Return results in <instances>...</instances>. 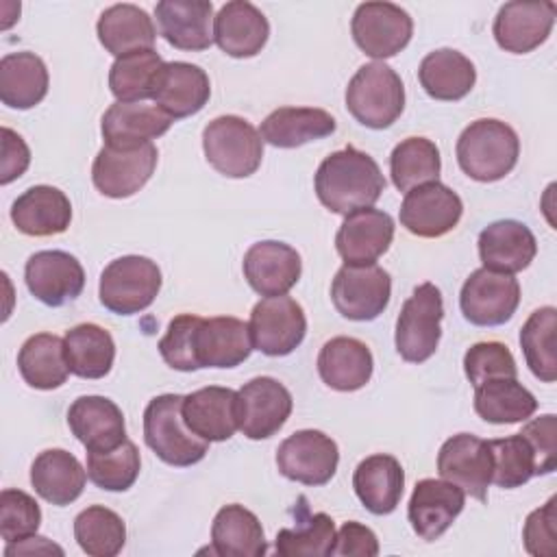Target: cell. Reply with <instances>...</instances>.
I'll return each instance as SVG.
<instances>
[{
    "label": "cell",
    "instance_id": "29",
    "mask_svg": "<svg viewBox=\"0 0 557 557\" xmlns=\"http://www.w3.org/2000/svg\"><path fill=\"white\" fill-rule=\"evenodd\" d=\"M270 37L268 17L246 0L226 2L213 20V39L222 52L248 59L261 52Z\"/></svg>",
    "mask_w": 557,
    "mask_h": 557
},
{
    "label": "cell",
    "instance_id": "34",
    "mask_svg": "<svg viewBox=\"0 0 557 557\" xmlns=\"http://www.w3.org/2000/svg\"><path fill=\"white\" fill-rule=\"evenodd\" d=\"M335 117L318 107H278L259 128L263 141L276 148H298L302 144L333 135Z\"/></svg>",
    "mask_w": 557,
    "mask_h": 557
},
{
    "label": "cell",
    "instance_id": "52",
    "mask_svg": "<svg viewBox=\"0 0 557 557\" xmlns=\"http://www.w3.org/2000/svg\"><path fill=\"white\" fill-rule=\"evenodd\" d=\"M522 540L529 555L553 557L557 553V496L527 516Z\"/></svg>",
    "mask_w": 557,
    "mask_h": 557
},
{
    "label": "cell",
    "instance_id": "3",
    "mask_svg": "<svg viewBox=\"0 0 557 557\" xmlns=\"http://www.w3.org/2000/svg\"><path fill=\"white\" fill-rule=\"evenodd\" d=\"M183 396H154L144 409V440L168 466L187 468L205 459L209 442L191 433L183 420Z\"/></svg>",
    "mask_w": 557,
    "mask_h": 557
},
{
    "label": "cell",
    "instance_id": "43",
    "mask_svg": "<svg viewBox=\"0 0 557 557\" xmlns=\"http://www.w3.org/2000/svg\"><path fill=\"white\" fill-rule=\"evenodd\" d=\"M163 59L152 50L117 57L109 70V89L120 102H146L154 94Z\"/></svg>",
    "mask_w": 557,
    "mask_h": 557
},
{
    "label": "cell",
    "instance_id": "21",
    "mask_svg": "<svg viewBox=\"0 0 557 557\" xmlns=\"http://www.w3.org/2000/svg\"><path fill=\"white\" fill-rule=\"evenodd\" d=\"M394 239V220L381 209H359L344 215L335 248L346 265H370L387 252Z\"/></svg>",
    "mask_w": 557,
    "mask_h": 557
},
{
    "label": "cell",
    "instance_id": "36",
    "mask_svg": "<svg viewBox=\"0 0 557 557\" xmlns=\"http://www.w3.org/2000/svg\"><path fill=\"white\" fill-rule=\"evenodd\" d=\"M211 553L222 557H261L268 542L259 518L244 505H224L211 524Z\"/></svg>",
    "mask_w": 557,
    "mask_h": 557
},
{
    "label": "cell",
    "instance_id": "54",
    "mask_svg": "<svg viewBox=\"0 0 557 557\" xmlns=\"http://www.w3.org/2000/svg\"><path fill=\"white\" fill-rule=\"evenodd\" d=\"M331 555L335 557H374L379 555V540L372 529L361 522H344L339 533H335V544Z\"/></svg>",
    "mask_w": 557,
    "mask_h": 557
},
{
    "label": "cell",
    "instance_id": "30",
    "mask_svg": "<svg viewBox=\"0 0 557 557\" xmlns=\"http://www.w3.org/2000/svg\"><path fill=\"white\" fill-rule=\"evenodd\" d=\"M11 220L24 235L50 237L67 231L72 205L59 187L33 185L13 200Z\"/></svg>",
    "mask_w": 557,
    "mask_h": 557
},
{
    "label": "cell",
    "instance_id": "45",
    "mask_svg": "<svg viewBox=\"0 0 557 557\" xmlns=\"http://www.w3.org/2000/svg\"><path fill=\"white\" fill-rule=\"evenodd\" d=\"M74 537L89 557H115L126 542L124 520L102 505H91L74 518Z\"/></svg>",
    "mask_w": 557,
    "mask_h": 557
},
{
    "label": "cell",
    "instance_id": "23",
    "mask_svg": "<svg viewBox=\"0 0 557 557\" xmlns=\"http://www.w3.org/2000/svg\"><path fill=\"white\" fill-rule=\"evenodd\" d=\"M198 368H235L252 352L250 329L233 315L200 318L194 337Z\"/></svg>",
    "mask_w": 557,
    "mask_h": 557
},
{
    "label": "cell",
    "instance_id": "2",
    "mask_svg": "<svg viewBox=\"0 0 557 557\" xmlns=\"http://www.w3.org/2000/svg\"><path fill=\"white\" fill-rule=\"evenodd\" d=\"M455 152L463 174L479 183H494L516 168L520 139L509 124L496 117H481L461 131Z\"/></svg>",
    "mask_w": 557,
    "mask_h": 557
},
{
    "label": "cell",
    "instance_id": "37",
    "mask_svg": "<svg viewBox=\"0 0 557 557\" xmlns=\"http://www.w3.org/2000/svg\"><path fill=\"white\" fill-rule=\"evenodd\" d=\"M418 81L431 98L455 102L472 91L476 83V70L474 63L459 50L440 48L422 59L418 67Z\"/></svg>",
    "mask_w": 557,
    "mask_h": 557
},
{
    "label": "cell",
    "instance_id": "5",
    "mask_svg": "<svg viewBox=\"0 0 557 557\" xmlns=\"http://www.w3.org/2000/svg\"><path fill=\"white\" fill-rule=\"evenodd\" d=\"M202 150L215 172L228 178H246L261 165L263 139L248 120L220 115L205 126Z\"/></svg>",
    "mask_w": 557,
    "mask_h": 557
},
{
    "label": "cell",
    "instance_id": "31",
    "mask_svg": "<svg viewBox=\"0 0 557 557\" xmlns=\"http://www.w3.org/2000/svg\"><path fill=\"white\" fill-rule=\"evenodd\" d=\"M352 487L370 513L387 516L403 498L405 470L396 457L376 453L359 461L352 472Z\"/></svg>",
    "mask_w": 557,
    "mask_h": 557
},
{
    "label": "cell",
    "instance_id": "40",
    "mask_svg": "<svg viewBox=\"0 0 557 557\" xmlns=\"http://www.w3.org/2000/svg\"><path fill=\"white\" fill-rule=\"evenodd\" d=\"M63 344L72 374L81 379H102L111 372L115 342L107 329L94 322L76 324L65 333Z\"/></svg>",
    "mask_w": 557,
    "mask_h": 557
},
{
    "label": "cell",
    "instance_id": "10",
    "mask_svg": "<svg viewBox=\"0 0 557 557\" xmlns=\"http://www.w3.org/2000/svg\"><path fill=\"white\" fill-rule=\"evenodd\" d=\"M252 348L268 357H285L294 352L307 333V318L289 296H270L259 300L250 311Z\"/></svg>",
    "mask_w": 557,
    "mask_h": 557
},
{
    "label": "cell",
    "instance_id": "11",
    "mask_svg": "<svg viewBox=\"0 0 557 557\" xmlns=\"http://www.w3.org/2000/svg\"><path fill=\"white\" fill-rule=\"evenodd\" d=\"M339 463V448L335 440L318 429H302L278 444V472L302 485H324L333 479Z\"/></svg>",
    "mask_w": 557,
    "mask_h": 557
},
{
    "label": "cell",
    "instance_id": "47",
    "mask_svg": "<svg viewBox=\"0 0 557 557\" xmlns=\"http://www.w3.org/2000/svg\"><path fill=\"white\" fill-rule=\"evenodd\" d=\"M139 468V450L128 437L111 450H87V476L100 490L126 492L137 481Z\"/></svg>",
    "mask_w": 557,
    "mask_h": 557
},
{
    "label": "cell",
    "instance_id": "15",
    "mask_svg": "<svg viewBox=\"0 0 557 557\" xmlns=\"http://www.w3.org/2000/svg\"><path fill=\"white\" fill-rule=\"evenodd\" d=\"M437 472L463 494L485 503L492 483V455L487 442L472 433L448 437L437 453Z\"/></svg>",
    "mask_w": 557,
    "mask_h": 557
},
{
    "label": "cell",
    "instance_id": "17",
    "mask_svg": "<svg viewBox=\"0 0 557 557\" xmlns=\"http://www.w3.org/2000/svg\"><path fill=\"white\" fill-rule=\"evenodd\" d=\"M555 15L557 4L550 0L505 2L494 17L492 33L505 52L527 54L548 39Z\"/></svg>",
    "mask_w": 557,
    "mask_h": 557
},
{
    "label": "cell",
    "instance_id": "7",
    "mask_svg": "<svg viewBox=\"0 0 557 557\" xmlns=\"http://www.w3.org/2000/svg\"><path fill=\"white\" fill-rule=\"evenodd\" d=\"M444 300L442 292L433 283L418 285L403 302L396 320V350L409 363H422L431 359L442 337Z\"/></svg>",
    "mask_w": 557,
    "mask_h": 557
},
{
    "label": "cell",
    "instance_id": "42",
    "mask_svg": "<svg viewBox=\"0 0 557 557\" xmlns=\"http://www.w3.org/2000/svg\"><path fill=\"white\" fill-rule=\"evenodd\" d=\"M442 159L437 146L426 137H407L394 146L389 154V174L398 191L435 183L440 178Z\"/></svg>",
    "mask_w": 557,
    "mask_h": 557
},
{
    "label": "cell",
    "instance_id": "32",
    "mask_svg": "<svg viewBox=\"0 0 557 557\" xmlns=\"http://www.w3.org/2000/svg\"><path fill=\"white\" fill-rule=\"evenodd\" d=\"M374 370V359L370 348L355 337H333L318 355L320 379L337 392L361 389Z\"/></svg>",
    "mask_w": 557,
    "mask_h": 557
},
{
    "label": "cell",
    "instance_id": "25",
    "mask_svg": "<svg viewBox=\"0 0 557 557\" xmlns=\"http://www.w3.org/2000/svg\"><path fill=\"white\" fill-rule=\"evenodd\" d=\"M172 117L157 104L148 102H113L100 122L104 146L135 148L152 144L172 126Z\"/></svg>",
    "mask_w": 557,
    "mask_h": 557
},
{
    "label": "cell",
    "instance_id": "20",
    "mask_svg": "<svg viewBox=\"0 0 557 557\" xmlns=\"http://www.w3.org/2000/svg\"><path fill=\"white\" fill-rule=\"evenodd\" d=\"M244 276L248 285L270 298V296H283L287 294L300 278L302 261L296 248H292L285 242L265 239L252 244L242 261Z\"/></svg>",
    "mask_w": 557,
    "mask_h": 557
},
{
    "label": "cell",
    "instance_id": "55",
    "mask_svg": "<svg viewBox=\"0 0 557 557\" xmlns=\"http://www.w3.org/2000/svg\"><path fill=\"white\" fill-rule=\"evenodd\" d=\"M30 163V150L26 141L11 131L9 126H2V159H0V183L9 185L11 181L20 178Z\"/></svg>",
    "mask_w": 557,
    "mask_h": 557
},
{
    "label": "cell",
    "instance_id": "51",
    "mask_svg": "<svg viewBox=\"0 0 557 557\" xmlns=\"http://www.w3.org/2000/svg\"><path fill=\"white\" fill-rule=\"evenodd\" d=\"M198 322H200V315H194V313H181L170 320L168 331L157 346L163 361L170 368L181 372L200 370L194 352V337H196Z\"/></svg>",
    "mask_w": 557,
    "mask_h": 557
},
{
    "label": "cell",
    "instance_id": "48",
    "mask_svg": "<svg viewBox=\"0 0 557 557\" xmlns=\"http://www.w3.org/2000/svg\"><path fill=\"white\" fill-rule=\"evenodd\" d=\"M335 544V522L318 511L300 520L296 529H281L274 548L281 557H326Z\"/></svg>",
    "mask_w": 557,
    "mask_h": 557
},
{
    "label": "cell",
    "instance_id": "18",
    "mask_svg": "<svg viewBox=\"0 0 557 557\" xmlns=\"http://www.w3.org/2000/svg\"><path fill=\"white\" fill-rule=\"evenodd\" d=\"M28 292L48 307H63L81 296L85 270L81 261L65 250H39L24 265Z\"/></svg>",
    "mask_w": 557,
    "mask_h": 557
},
{
    "label": "cell",
    "instance_id": "9",
    "mask_svg": "<svg viewBox=\"0 0 557 557\" xmlns=\"http://www.w3.org/2000/svg\"><path fill=\"white\" fill-rule=\"evenodd\" d=\"M520 305V283L513 274L487 268L474 270L461 285L459 307L474 326H498L511 320Z\"/></svg>",
    "mask_w": 557,
    "mask_h": 557
},
{
    "label": "cell",
    "instance_id": "4",
    "mask_svg": "<svg viewBox=\"0 0 557 557\" xmlns=\"http://www.w3.org/2000/svg\"><path fill=\"white\" fill-rule=\"evenodd\" d=\"M346 109L359 124L383 131L392 126L405 109V85L387 63H366L348 81Z\"/></svg>",
    "mask_w": 557,
    "mask_h": 557
},
{
    "label": "cell",
    "instance_id": "28",
    "mask_svg": "<svg viewBox=\"0 0 557 557\" xmlns=\"http://www.w3.org/2000/svg\"><path fill=\"white\" fill-rule=\"evenodd\" d=\"M154 15L163 39L178 50H207L215 41L209 0H161Z\"/></svg>",
    "mask_w": 557,
    "mask_h": 557
},
{
    "label": "cell",
    "instance_id": "50",
    "mask_svg": "<svg viewBox=\"0 0 557 557\" xmlns=\"http://www.w3.org/2000/svg\"><path fill=\"white\" fill-rule=\"evenodd\" d=\"M39 524L41 509L30 494L13 487L0 492V535L7 544L35 535Z\"/></svg>",
    "mask_w": 557,
    "mask_h": 557
},
{
    "label": "cell",
    "instance_id": "33",
    "mask_svg": "<svg viewBox=\"0 0 557 557\" xmlns=\"http://www.w3.org/2000/svg\"><path fill=\"white\" fill-rule=\"evenodd\" d=\"M85 481L87 470L63 448H48L39 453L30 466V483L35 492L57 507L74 503L83 494Z\"/></svg>",
    "mask_w": 557,
    "mask_h": 557
},
{
    "label": "cell",
    "instance_id": "22",
    "mask_svg": "<svg viewBox=\"0 0 557 557\" xmlns=\"http://www.w3.org/2000/svg\"><path fill=\"white\" fill-rule=\"evenodd\" d=\"M183 420L191 433L207 442H226L239 429L237 392L209 385L183 396Z\"/></svg>",
    "mask_w": 557,
    "mask_h": 557
},
{
    "label": "cell",
    "instance_id": "26",
    "mask_svg": "<svg viewBox=\"0 0 557 557\" xmlns=\"http://www.w3.org/2000/svg\"><path fill=\"white\" fill-rule=\"evenodd\" d=\"M67 424L87 450H111L126 440L124 413L107 396H78L67 409Z\"/></svg>",
    "mask_w": 557,
    "mask_h": 557
},
{
    "label": "cell",
    "instance_id": "6",
    "mask_svg": "<svg viewBox=\"0 0 557 557\" xmlns=\"http://www.w3.org/2000/svg\"><path fill=\"white\" fill-rule=\"evenodd\" d=\"M161 289L159 265L141 255L113 259L100 274V302L117 315H135L148 309Z\"/></svg>",
    "mask_w": 557,
    "mask_h": 557
},
{
    "label": "cell",
    "instance_id": "24",
    "mask_svg": "<svg viewBox=\"0 0 557 557\" xmlns=\"http://www.w3.org/2000/svg\"><path fill=\"white\" fill-rule=\"evenodd\" d=\"M211 96V83L202 67L185 61L163 63L152 100L172 120L198 113Z\"/></svg>",
    "mask_w": 557,
    "mask_h": 557
},
{
    "label": "cell",
    "instance_id": "41",
    "mask_svg": "<svg viewBox=\"0 0 557 557\" xmlns=\"http://www.w3.org/2000/svg\"><path fill=\"white\" fill-rule=\"evenodd\" d=\"M537 409L535 396L518 379H492L474 387V411L492 424L529 420Z\"/></svg>",
    "mask_w": 557,
    "mask_h": 557
},
{
    "label": "cell",
    "instance_id": "35",
    "mask_svg": "<svg viewBox=\"0 0 557 557\" xmlns=\"http://www.w3.org/2000/svg\"><path fill=\"white\" fill-rule=\"evenodd\" d=\"M96 33L107 52L115 59L137 52L152 50L157 41V28L152 17L137 4H113L98 17Z\"/></svg>",
    "mask_w": 557,
    "mask_h": 557
},
{
    "label": "cell",
    "instance_id": "44",
    "mask_svg": "<svg viewBox=\"0 0 557 557\" xmlns=\"http://www.w3.org/2000/svg\"><path fill=\"white\" fill-rule=\"evenodd\" d=\"M555 331H557L555 307L535 309L520 329V346L524 352V361L533 372V376L544 383H553L557 379Z\"/></svg>",
    "mask_w": 557,
    "mask_h": 557
},
{
    "label": "cell",
    "instance_id": "19",
    "mask_svg": "<svg viewBox=\"0 0 557 557\" xmlns=\"http://www.w3.org/2000/svg\"><path fill=\"white\" fill-rule=\"evenodd\" d=\"M463 490H459L450 481L422 479L411 492L407 518L418 537H422L424 542H433L448 531L455 518L463 511Z\"/></svg>",
    "mask_w": 557,
    "mask_h": 557
},
{
    "label": "cell",
    "instance_id": "56",
    "mask_svg": "<svg viewBox=\"0 0 557 557\" xmlns=\"http://www.w3.org/2000/svg\"><path fill=\"white\" fill-rule=\"evenodd\" d=\"M46 555V553H57V555H63V548L57 546L54 542H50L48 537H41V535H28L24 540H17V542H11L7 544L4 548V555L7 557H13V555Z\"/></svg>",
    "mask_w": 557,
    "mask_h": 557
},
{
    "label": "cell",
    "instance_id": "49",
    "mask_svg": "<svg viewBox=\"0 0 557 557\" xmlns=\"http://www.w3.org/2000/svg\"><path fill=\"white\" fill-rule=\"evenodd\" d=\"M463 372L472 387H476L492 379H516L518 366L505 344L476 342L463 355Z\"/></svg>",
    "mask_w": 557,
    "mask_h": 557
},
{
    "label": "cell",
    "instance_id": "27",
    "mask_svg": "<svg viewBox=\"0 0 557 557\" xmlns=\"http://www.w3.org/2000/svg\"><path fill=\"white\" fill-rule=\"evenodd\" d=\"M535 255V235L518 220H496L479 233V257L487 270L516 274L529 268Z\"/></svg>",
    "mask_w": 557,
    "mask_h": 557
},
{
    "label": "cell",
    "instance_id": "14",
    "mask_svg": "<svg viewBox=\"0 0 557 557\" xmlns=\"http://www.w3.org/2000/svg\"><path fill=\"white\" fill-rule=\"evenodd\" d=\"M289 389L272 376H255L237 389L239 431L248 440L272 437L292 413Z\"/></svg>",
    "mask_w": 557,
    "mask_h": 557
},
{
    "label": "cell",
    "instance_id": "12",
    "mask_svg": "<svg viewBox=\"0 0 557 557\" xmlns=\"http://www.w3.org/2000/svg\"><path fill=\"white\" fill-rule=\"evenodd\" d=\"M350 33L359 50L368 57L389 59L409 44L413 22L394 2H363L352 13Z\"/></svg>",
    "mask_w": 557,
    "mask_h": 557
},
{
    "label": "cell",
    "instance_id": "39",
    "mask_svg": "<svg viewBox=\"0 0 557 557\" xmlns=\"http://www.w3.org/2000/svg\"><path fill=\"white\" fill-rule=\"evenodd\" d=\"M17 370L26 385L35 389H57L67 381L70 366L65 359V344L59 335H30L17 352Z\"/></svg>",
    "mask_w": 557,
    "mask_h": 557
},
{
    "label": "cell",
    "instance_id": "53",
    "mask_svg": "<svg viewBox=\"0 0 557 557\" xmlns=\"http://www.w3.org/2000/svg\"><path fill=\"white\" fill-rule=\"evenodd\" d=\"M537 459V476L550 474L557 468V418L555 413H544L529 420L520 431Z\"/></svg>",
    "mask_w": 557,
    "mask_h": 557
},
{
    "label": "cell",
    "instance_id": "46",
    "mask_svg": "<svg viewBox=\"0 0 557 557\" xmlns=\"http://www.w3.org/2000/svg\"><path fill=\"white\" fill-rule=\"evenodd\" d=\"M487 448L492 455V483L498 487L513 490L537 476L535 453L522 433L490 440Z\"/></svg>",
    "mask_w": 557,
    "mask_h": 557
},
{
    "label": "cell",
    "instance_id": "13",
    "mask_svg": "<svg viewBox=\"0 0 557 557\" xmlns=\"http://www.w3.org/2000/svg\"><path fill=\"white\" fill-rule=\"evenodd\" d=\"M157 159L154 144L135 148L102 146L91 165V181L102 196L128 198L150 181Z\"/></svg>",
    "mask_w": 557,
    "mask_h": 557
},
{
    "label": "cell",
    "instance_id": "38",
    "mask_svg": "<svg viewBox=\"0 0 557 557\" xmlns=\"http://www.w3.org/2000/svg\"><path fill=\"white\" fill-rule=\"evenodd\" d=\"M48 94V70L35 52H9L0 59V100L11 109H33Z\"/></svg>",
    "mask_w": 557,
    "mask_h": 557
},
{
    "label": "cell",
    "instance_id": "16",
    "mask_svg": "<svg viewBox=\"0 0 557 557\" xmlns=\"http://www.w3.org/2000/svg\"><path fill=\"white\" fill-rule=\"evenodd\" d=\"M463 213L461 198L444 183H426L405 194L400 224L418 237H442L453 231Z\"/></svg>",
    "mask_w": 557,
    "mask_h": 557
},
{
    "label": "cell",
    "instance_id": "8",
    "mask_svg": "<svg viewBox=\"0 0 557 557\" xmlns=\"http://www.w3.org/2000/svg\"><path fill=\"white\" fill-rule=\"evenodd\" d=\"M392 276L376 263L342 265L331 283V300L339 315L355 322L379 318L389 305Z\"/></svg>",
    "mask_w": 557,
    "mask_h": 557
},
{
    "label": "cell",
    "instance_id": "1",
    "mask_svg": "<svg viewBox=\"0 0 557 557\" xmlns=\"http://www.w3.org/2000/svg\"><path fill=\"white\" fill-rule=\"evenodd\" d=\"M318 200L333 213L348 215L372 207L385 191V176L379 163L363 150L346 146L331 152L313 178Z\"/></svg>",
    "mask_w": 557,
    "mask_h": 557
}]
</instances>
